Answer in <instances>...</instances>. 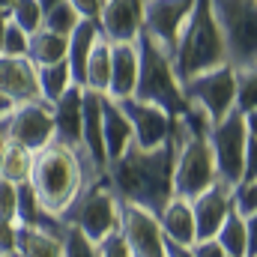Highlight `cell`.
Masks as SVG:
<instances>
[{
    "label": "cell",
    "mask_w": 257,
    "mask_h": 257,
    "mask_svg": "<svg viewBox=\"0 0 257 257\" xmlns=\"http://www.w3.org/2000/svg\"><path fill=\"white\" fill-rule=\"evenodd\" d=\"M183 132H186L183 120L174 117L171 135L162 147L141 150L138 144H132L120 159L108 162L105 183L114 189L120 203H135V206H144L159 215V209L174 197L171 177H174V156L183 141Z\"/></svg>",
    "instance_id": "obj_1"
},
{
    "label": "cell",
    "mask_w": 257,
    "mask_h": 257,
    "mask_svg": "<svg viewBox=\"0 0 257 257\" xmlns=\"http://www.w3.org/2000/svg\"><path fill=\"white\" fill-rule=\"evenodd\" d=\"M105 180V174L93 165V159L84 153V147L72 150L60 141H51L39 153H33V168H30V186L39 197L42 209L60 218L66 206L90 186Z\"/></svg>",
    "instance_id": "obj_2"
},
{
    "label": "cell",
    "mask_w": 257,
    "mask_h": 257,
    "mask_svg": "<svg viewBox=\"0 0 257 257\" xmlns=\"http://www.w3.org/2000/svg\"><path fill=\"white\" fill-rule=\"evenodd\" d=\"M209 150H212V162H215V174L218 183H224L227 189L236 186L239 180H257L254 168V114H242V111H227L218 123H212L209 135Z\"/></svg>",
    "instance_id": "obj_3"
},
{
    "label": "cell",
    "mask_w": 257,
    "mask_h": 257,
    "mask_svg": "<svg viewBox=\"0 0 257 257\" xmlns=\"http://www.w3.org/2000/svg\"><path fill=\"white\" fill-rule=\"evenodd\" d=\"M227 63V48H224V36L212 18L209 0H194L192 18L180 36V45L174 51V69L180 84L189 81L200 72H209L215 66Z\"/></svg>",
    "instance_id": "obj_4"
},
{
    "label": "cell",
    "mask_w": 257,
    "mask_h": 257,
    "mask_svg": "<svg viewBox=\"0 0 257 257\" xmlns=\"http://www.w3.org/2000/svg\"><path fill=\"white\" fill-rule=\"evenodd\" d=\"M138 48V84H135V99L159 105L162 111H168L171 117L186 111V96H183V84L177 78L174 60L165 48H159L144 30L135 39Z\"/></svg>",
    "instance_id": "obj_5"
},
{
    "label": "cell",
    "mask_w": 257,
    "mask_h": 257,
    "mask_svg": "<svg viewBox=\"0 0 257 257\" xmlns=\"http://www.w3.org/2000/svg\"><path fill=\"white\" fill-rule=\"evenodd\" d=\"M60 221L66 227H75L81 230L90 242H102L105 236L117 233V224H120V197L114 194V189L99 180L96 186L84 189L78 194L63 212H60Z\"/></svg>",
    "instance_id": "obj_6"
},
{
    "label": "cell",
    "mask_w": 257,
    "mask_h": 257,
    "mask_svg": "<svg viewBox=\"0 0 257 257\" xmlns=\"http://www.w3.org/2000/svg\"><path fill=\"white\" fill-rule=\"evenodd\" d=\"M209 9H212V18L224 36L227 63L233 69H257V0H209Z\"/></svg>",
    "instance_id": "obj_7"
},
{
    "label": "cell",
    "mask_w": 257,
    "mask_h": 257,
    "mask_svg": "<svg viewBox=\"0 0 257 257\" xmlns=\"http://www.w3.org/2000/svg\"><path fill=\"white\" fill-rule=\"evenodd\" d=\"M218 183L215 174V162H212V150L206 138H197L189 128L183 132V141L177 147L174 156V177H171V189L174 197H186L192 200L200 192H206L209 186Z\"/></svg>",
    "instance_id": "obj_8"
},
{
    "label": "cell",
    "mask_w": 257,
    "mask_h": 257,
    "mask_svg": "<svg viewBox=\"0 0 257 257\" xmlns=\"http://www.w3.org/2000/svg\"><path fill=\"white\" fill-rule=\"evenodd\" d=\"M183 96L189 105H197L209 114L212 123H218L227 111H233L236 102V69L221 63L209 72H200L189 81H183Z\"/></svg>",
    "instance_id": "obj_9"
},
{
    "label": "cell",
    "mask_w": 257,
    "mask_h": 257,
    "mask_svg": "<svg viewBox=\"0 0 257 257\" xmlns=\"http://www.w3.org/2000/svg\"><path fill=\"white\" fill-rule=\"evenodd\" d=\"M194 0H144V33L171 54L180 45V36L192 18Z\"/></svg>",
    "instance_id": "obj_10"
},
{
    "label": "cell",
    "mask_w": 257,
    "mask_h": 257,
    "mask_svg": "<svg viewBox=\"0 0 257 257\" xmlns=\"http://www.w3.org/2000/svg\"><path fill=\"white\" fill-rule=\"evenodd\" d=\"M117 233L123 236L132 257H165V233L159 227V218L144 206L120 203Z\"/></svg>",
    "instance_id": "obj_11"
},
{
    "label": "cell",
    "mask_w": 257,
    "mask_h": 257,
    "mask_svg": "<svg viewBox=\"0 0 257 257\" xmlns=\"http://www.w3.org/2000/svg\"><path fill=\"white\" fill-rule=\"evenodd\" d=\"M6 123H9V141L30 153H39L42 147H48L54 141V120H51L48 102L15 105L12 114L6 117Z\"/></svg>",
    "instance_id": "obj_12"
},
{
    "label": "cell",
    "mask_w": 257,
    "mask_h": 257,
    "mask_svg": "<svg viewBox=\"0 0 257 257\" xmlns=\"http://www.w3.org/2000/svg\"><path fill=\"white\" fill-rule=\"evenodd\" d=\"M114 102H117V99H114ZM120 108H123V114H126L128 123H132L135 144H138L141 150H156V147H162V144L168 141V135H171V120H174L168 111H162L159 105L141 102V99H135V96L120 99Z\"/></svg>",
    "instance_id": "obj_13"
},
{
    "label": "cell",
    "mask_w": 257,
    "mask_h": 257,
    "mask_svg": "<svg viewBox=\"0 0 257 257\" xmlns=\"http://www.w3.org/2000/svg\"><path fill=\"white\" fill-rule=\"evenodd\" d=\"M96 24L108 42H135L144 27V0H102Z\"/></svg>",
    "instance_id": "obj_14"
},
{
    "label": "cell",
    "mask_w": 257,
    "mask_h": 257,
    "mask_svg": "<svg viewBox=\"0 0 257 257\" xmlns=\"http://www.w3.org/2000/svg\"><path fill=\"white\" fill-rule=\"evenodd\" d=\"M189 203H192V215H194V242L215 239L218 227L230 215V189L224 183H215L206 192L192 197Z\"/></svg>",
    "instance_id": "obj_15"
},
{
    "label": "cell",
    "mask_w": 257,
    "mask_h": 257,
    "mask_svg": "<svg viewBox=\"0 0 257 257\" xmlns=\"http://www.w3.org/2000/svg\"><path fill=\"white\" fill-rule=\"evenodd\" d=\"M0 93H6L15 105L42 102L36 66L27 57H0Z\"/></svg>",
    "instance_id": "obj_16"
},
{
    "label": "cell",
    "mask_w": 257,
    "mask_h": 257,
    "mask_svg": "<svg viewBox=\"0 0 257 257\" xmlns=\"http://www.w3.org/2000/svg\"><path fill=\"white\" fill-rule=\"evenodd\" d=\"M102 96L105 93L84 90V102H81V147L93 159V165L105 174L108 156H105V144H102Z\"/></svg>",
    "instance_id": "obj_17"
},
{
    "label": "cell",
    "mask_w": 257,
    "mask_h": 257,
    "mask_svg": "<svg viewBox=\"0 0 257 257\" xmlns=\"http://www.w3.org/2000/svg\"><path fill=\"white\" fill-rule=\"evenodd\" d=\"M138 84V48L135 42H111V75H108V99H128L135 96Z\"/></svg>",
    "instance_id": "obj_18"
},
{
    "label": "cell",
    "mask_w": 257,
    "mask_h": 257,
    "mask_svg": "<svg viewBox=\"0 0 257 257\" xmlns=\"http://www.w3.org/2000/svg\"><path fill=\"white\" fill-rule=\"evenodd\" d=\"M81 102H84V87H69L63 96L51 105V120H54V141L78 150L81 147Z\"/></svg>",
    "instance_id": "obj_19"
},
{
    "label": "cell",
    "mask_w": 257,
    "mask_h": 257,
    "mask_svg": "<svg viewBox=\"0 0 257 257\" xmlns=\"http://www.w3.org/2000/svg\"><path fill=\"white\" fill-rule=\"evenodd\" d=\"M102 144H105V156L108 162L120 159L128 147L135 144V135H132V123L123 114L120 102L102 96Z\"/></svg>",
    "instance_id": "obj_20"
},
{
    "label": "cell",
    "mask_w": 257,
    "mask_h": 257,
    "mask_svg": "<svg viewBox=\"0 0 257 257\" xmlns=\"http://www.w3.org/2000/svg\"><path fill=\"white\" fill-rule=\"evenodd\" d=\"M156 218H159V227H162L168 242L194 245V215H192V203L186 197H171L159 209Z\"/></svg>",
    "instance_id": "obj_21"
},
{
    "label": "cell",
    "mask_w": 257,
    "mask_h": 257,
    "mask_svg": "<svg viewBox=\"0 0 257 257\" xmlns=\"http://www.w3.org/2000/svg\"><path fill=\"white\" fill-rule=\"evenodd\" d=\"M96 39H99V24L90 21V18H81L78 27L69 33L66 66H69V75H72V84H75V87H84V66H87L90 48H93Z\"/></svg>",
    "instance_id": "obj_22"
},
{
    "label": "cell",
    "mask_w": 257,
    "mask_h": 257,
    "mask_svg": "<svg viewBox=\"0 0 257 257\" xmlns=\"http://www.w3.org/2000/svg\"><path fill=\"white\" fill-rule=\"evenodd\" d=\"M15 257H63V236L42 227L15 224Z\"/></svg>",
    "instance_id": "obj_23"
},
{
    "label": "cell",
    "mask_w": 257,
    "mask_h": 257,
    "mask_svg": "<svg viewBox=\"0 0 257 257\" xmlns=\"http://www.w3.org/2000/svg\"><path fill=\"white\" fill-rule=\"evenodd\" d=\"M66 48H69V36H57L45 27H39L36 33L27 36V60L36 66H54L66 60Z\"/></svg>",
    "instance_id": "obj_24"
},
{
    "label": "cell",
    "mask_w": 257,
    "mask_h": 257,
    "mask_svg": "<svg viewBox=\"0 0 257 257\" xmlns=\"http://www.w3.org/2000/svg\"><path fill=\"white\" fill-rule=\"evenodd\" d=\"M108 75H111V42L99 33V39L90 48L87 66H84V90L105 93L108 90Z\"/></svg>",
    "instance_id": "obj_25"
},
{
    "label": "cell",
    "mask_w": 257,
    "mask_h": 257,
    "mask_svg": "<svg viewBox=\"0 0 257 257\" xmlns=\"http://www.w3.org/2000/svg\"><path fill=\"white\" fill-rule=\"evenodd\" d=\"M248 221L251 218H239L233 209L224 218V224L215 233V242L221 245V251L227 257H251L248 254Z\"/></svg>",
    "instance_id": "obj_26"
},
{
    "label": "cell",
    "mask_w": 257,
    "mask_h": 257,
    "mask_svg": "<svg viewBox=\"0 0 257 257\" xmlns=\"http://www.w3.org/2000/svg\"><path fill=\"white\" fill-rule=\"evenodd\" d=\"M36 75H39V93H42V102H48V105H54L66 90L72 87V75H69L66 60H60V63H54V66H39Z\"/></svg>",
    "instance_id": "obj_27"
},
{
    "label": "cell",
    "mask_w": 257,
    "mask_h": 257,
    "mask_svg": "<svg viewBox=\"0 0 257 257\" xmlns=\"http://www.w3.org/2000/svg\"><path fill=\"white\" fill-rule=\"evenodd\" d=\"M30 168H33V153L9 141V147H6V153L0 159V177L18 186V183L30 180Z\"/></svg>",
    "instance_id": "obj_28"
},
{
    "label": "cell",
    "mask_w": 257,
    "mask_h": 257,
    "mask_svg": "<svg viewBox=\"0 0 257 257\" xmlns=\"http://www.w3.org/2000/svg\"><path fill=\"white\" fill-rule=\"evenodd\" d=\"M230 209L239 218H257V180H239L230 186Z\"/></svg>",
    "instance_id": "obj_29"
},
{
    "label": "cell",
    "mask_w": 257,
    "mask_h": 257,
    "mask_svg": "<svg viewBox=\"0 0 257 257\" xmlns=\"http://www.w3.org/2000/svg\"><path fill=\"white\" fill-rule=\"evenodd\" d=\"M78 12L69 6V3H54L51 9H45V15H42V27L45 30H51V33H57V36H69L75 27H78Z\"/></svg>",
    "instance_id": "obj_30"
},
{
    "label": "cell",
    "mask_w": 257,
    "mask_h": 257,
    "mask_svg": "<svg viewBox=\"0 0 257 257\" xmlns=\"http://www.w3.org/2000/svg\"><path fill=\"white\" fill-rule=\"evenodd\" d=\"M236 111H242L245 117L254 114L257 108V69H236Z\"/></svg>",
    "instance_id": "obj_31"
},
{
    "label": "cell",
    "mask_w": 257,
    "mask_h": 257,
    "mask_svg": "<svg viewBox=\"0 0 257 257\" xmlns=\"http://www.w3.org/2000/svg\"><path fill=\"white\" fill-rule=\"evenodd\" d=\"M42 15H45V12H42L39 0H15V6L9 9V21H12L15 27H21L27 36L42 27Z\"/></svg>",
    "instance_id": "obj_32"
},
{
    "label": "cell",
    "mask_w": 257,
    "mask_h": 257,
    "mask_svg": "<svg viewBox=\"0 0 257 257\" xmlns=\"http://www.w3.org/2000/svg\"><path fill=\"white\" fill-rule=\"evenodd\" d=\"M63 257H99V245L90 242L81 230L66 227V233H63Z\"/></svg>",
    "instance_id": "obj_33"
},
{
    "label": "cell",
    "mask_w": 257,
    "mask_h": 257,
    "mask_svg": "<svg viewBox=\"0 0 257 257\" xmlns=\"http://www.w3.org/2000/svg\"><path fill=\"white\" fill-rule=\"evenodd\" d=\"M0 57H27V33H24L21 27H15L12 21H6Z\"/></svg>",
    "instance_id": "obj_34"
},
{
    "label": "cell",
    "mask_w": 257,
    "mask_h": 257,
    "mask_svg": "<svg viewBox=\"0 0 257 257\" xmlns=\"http://www.w3.org/2000/svg\"><path fill=\"white\" fill-rule=\"evenodd\" d=\"M15 203H18V186L0 177V221L15 224Z\"/></svg>",
    "instance_id": "obj_35"
},
{
    "label": "cell",
    "mask_w": 257,
    "mask_h": 257,
    "mask_svg": "<svg viewBox=\"0 0 257 257\" xmlns=\"http://www.w3.org/2000/svg\"><path fill=\"white\" fill-rule=\"evenodd\" d=\"M99 257H132V254H128L123 236L120 233H111V236H105L99 242Z\"/></svg>",
    "instance_id": "obj_36"
},
{
    "label": "cell",
    "mask_w": 257,
    "mask_h": 257,
    "mask_svg": "<svg viewBox=\"0 0 257 257\" xmlns=\"http://www.w3.org/2000/svg\"><path fill=\"white\" fill-rule=\"evenodd\" d=\"M66 3L78 12V18H90V21H96L102 9V0H66Z\"/></svg>",
    "instance_id": "obj_37"
},
{
    "label": "cell",
    "mask_w": 257,
    "mask_h": 257,
    "mask_svg": "<svg viewBox=\"0 0 257 257\" xmlns=\"http://www.w3.org/2000/svg\"><path fill=\"white\" fill-rule=\"evenodd\" d=\"M192 254L194 257H227L221 251V245L215 242V239H200V242H194L192 245Z\"/></svg>",
    "instance_id": "obj_38"
},
{
    "label": "cell",
    "mask_w": 257,
    "mask_h": 257,
    "mask_svg": "<svg viewBox=\"0 0 257 257\" xmlns=\"http://www.w3.org/2000/svg\"><path fill=\"white\" fill-rule=\"evenodd\" d=\"M15 251V224L0 221V254H12Z\"/></svg>",
    "instance_id": "obj_39"
},
{
    "label": "cell",
    "mask_w": 257,
    "mask_h": 257,
    "mask_svg": "<svg viewBox=\"0 0 257 257\" xmlns=\"http://www.w3.org/2000/svg\"><path fill=\"white\" fill-rule=\"evenodd\" d=\"M12 108H15V102H12L6 93H0V120H6V117L12 114Z\"/></svg>",
    "instance_id": "obj_40"
},
{
    "label": "cell",
    "mask_w": 257,
    "mask_h": 257,
    "mask_svg": "<svg viewBox=\"0 0 257 257\" xmlns=\"http://www.w3.org/2000/svg\"><path fill=\"white\" fill-rule=\"evenodd\" d=\"M6 147H9V123L0 120V159H3V153H6Z\"/></svg>",
    "instance_id": "obj_41"
},
{
    "label": "cell",
    "mask_w": 257,
    "mask_h": 257,
    "mask_svg": "<svg viewBox=\"0 0 257 257\" xmlns=\"http://www.w3.org/2000/svg\"><path fill=\"white\" fill-rule=\"evenodd\" d=\"M6 21H9V15H6V12H0V45H3V30H6Z\"/></svg>",
    "instance_id": "obj_42"
},
{
    "label": "cell",
    "mask_w": 257,
    "mask_h": 257,
    "mask_svg": "<svg viewBox=\"0 0 257 257\" xmlns=\"http://www.w3.org/2000/svg\"><path fill=\"white\" fill-rule=\"evenodd\" d=\"M12 6H15V0H0V12H6V15H9V9H12Z\"/></svg>",
    "instance_id": "obj_43"
},
{
    "label": "cell",
    "mask_w": 257,
    "mask_h": 257,
    "mask_svg": "<svg viewBox=\"0 0 257 257\" xmlns=\"http://www.w3.org/2000/svg\"><path fill=\"white\" fill-rule=\"evenodd\" d=\"M54 3H63V0H39V6H42V12H45V9H51Z\"/></svg>",
    "instance_id": "obj_44"
},
{
    "label": "cell",
    "mask_w": 257,
    "mask_h": 257,
    "mask_svg": "<svg viewBox=\"0 0 257 257\" xmlns=\"http://www.w3.org/2000/svg\"><path fill=\"white\" fill-rule=\"evenodd\" d=\"M0 257H15V254H0Z\"/></svg>",
    "instance_id": "obj_45"
}]
</instances>
